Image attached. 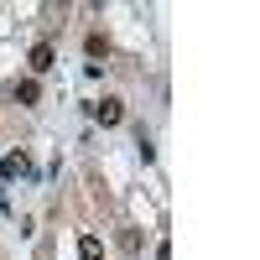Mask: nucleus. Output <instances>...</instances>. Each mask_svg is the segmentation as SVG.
Instances as JSON below:
<instances>
[{
	"label": "nucleus",
	"mask_w": 260,
	"mask_h": 260,
	"mask_svg": "<svg viewBox=\"0 0 260 260\" xmlns=\"http://www.w3.org/2000/svg\"><path fill=\"white\" fill-rule=\"evenodd\" d=\"M52 62H57V47H52V42H37V47L26 52V68H31V73H47Z\"/></svg>",
	"instance_id": "nucleus-1"
},
{
	"label": "nucleus",
	"mask_w": 260,
	"mask_h": 260,
	"mask_svg": "<svg viewBox=\"0 0 260 260\" xmlns=\"http://www.w3.org/2000/svg\"><path fill=\"white\" fill-rule=\"evenodd\" d=\"M94 120H99L104 130L120 125V120H125V104H120V99H99V104H94Z\"/></svg>",
	"instance_id": "nucleus-2"
},
{
	"label": "nucleus",
	"mask_w": 260,
	"mask_h": 260,
	"mask_svg": "<svg viewBox=\"0 0 260 260\" xmlns=\"http://www.w3.org/2000/svg\"><path fill=\"white\" fill-rule=\"evenodd\" d=\"M0 177H31V161L21 151H11V156H0Z\"/></svg>",
	"instance_id": "nucleus-3"
},
{
	"label": "nucleus",
	"mask_w": 260,
	"mask_h": 260,
	"mask_svg": "<svg viewBox=\"0 0 260 260\" xmlns=\"http://www.w3.org/2000/svg\"><path fill=\"white\" fill-rule=\"evenodd\" d=\"M83 47H89V57H104V52H110V42H104V37H99V31H94V37H89V42H83Z\"/></svg>",
	"instance_id": "nucleus-6"
},
{
	"label": "nucleus",
	"mask_w": 260,
	"mask_h": 260,
	"mask_svg": "<svg viewBox=\"0 0 260 260\" xmlns=\"http://www.w3.org/2000/svg\"><path fill=\"white\" fill-rule=\"evenodd\" d=\"M104 255V240H99V234H83V240H78V260H99Z\"/></svg>",
	"instance_id": "nucleus-5"
},
{
	"label": "nucleus",
	"mask_w": 260,
	"mask_h": 260,
	"mask_svg": "<svg viewBox=\"0 0 260 260\" xmlns=\"http://www.w3.org/2000/svg\"><path fill=\"white\" fill-rule=\"evenodd\" d=\"M37 99H42V83L37 78H21L16 83V104H37Z\"/></svg>",
	"instance_id": "nucleus-4"
}]
</instances>
